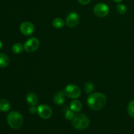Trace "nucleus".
<instances>
[{"label":"nucleus","mask_w":134,"mask_h":134,"mask_svg":"<svg viewBox=\"0 0 134 134\" xmlns=\"http://www.w3.org/2000/svg\"><path fill=\"white\" fill-rule=\"evenodd\" d=\"M84 89H85V92L87 93V94H90V93H91L94 90V85L92 83H91V82H86L85 85Z\"/></svg>","instance_id":"obj_19"},{"label":"nucleus","mask_w":134,"mask_h":134,"mask_svg":"<svg viewBox=\"0 0 134 134\" xmlns=\"http://www.w3.org/2000/svg\"><path fill=\"white\" fill-rule=\"evenodd\" d=\"M24 49V45L20 43H14L12 47V51L14 54H20Z\"/></svg>","instance_id":"obj_16"},{"label":"nucleus","mask_w":134,"mask_h":134,"mask_svg":"<svg viewBox=\"0 0 134 134\" xmlns=\"http://www.w3.org/2000/svg\"><path fill=\"white\" fill-rule=\"evenodd\" d=\"M72 125L75 128L78 130L86 129L90 124V120L86 115L83 114H77L72 120Z\"/></svg>","instance_id":"obj_3"},{"label":"nucleus","mask_w":134,"mask_h":134,"mask_svg":"<svg viewBox=\"0 0 134 134\" xmlns=\"http://www.w3.org/2000/svg\"><path fill=\"white\" fill-rule=\"evenodd\" d=\"M10 104L9 101L6 99H0V111L7 112L10 110Z\"/></svg>","instance_id":"obj_13"},{"label":"nucleus","mask_w":134,"mask_h":134,"mask_svg":"<svg viewBox=\"0 0 134 134\" xmlns=\"http://www.w3.org/2000/svg\"><path fill=\"white\" fill-rule=\"evenodd\" d=\"M107 102L106 96L100 92L90 94L87 98V104L91 109L99 111L105 107Z\"/></svg>","instance_id":"obj_1"},{"label":"nucleus","mask_w":134,"mask_h":134,"mask_svg":"<svg viewBox=\"0 0 134 134\" xmlns=\"http://www.w3.org/2000/svg\"><path fill=\"white\" fill-rule=\"evenodd\" d=\"M9 58L6 54L0 53V68H5L9 64Z\"/></svg>","instance_id":"obj_14"},{"label":"nucleus","mask_w":134,"mask_h":134,"mask_svg":"<svg viewBox=\"0 0 134 134\" xmlns=\"http://www.w3.org/2000/svg\"><path fill=\"white\" fill-rule=\"evenodd\" d=\"M92 0H78L79 2L81 4V5H86L90 3L91 2Z\"/></svg>","instance_id":"obj_22"},{"label":"nucleus","mask_w":134,"mask_h":134,"mask_svg":"<svg viewBox=\"0 0 134 134\" xmlns=\"http://www.w3.org/2000/svg\"><path fill=\"white\" fill-rule=\"evenodd\" d=\"M127 111L130 116L134 118V100H132L129 103L127 108Z\"/></svg>","instance_id":"obj_17"},{"label":"nucleus","mask_w":134,"mask_h":134,"mask_svg":"<svg viewBox=\"0 0 134 134\" xmlns=\"http://www.w3.org/2000/svg\"><path fill=\"white\" fill-rule=\"evenodd\" d=\"M7 120L9 126L14 130H18L22 127L24 119L22 115L18 111H11L7 117Z\"/></svg>","instance_id":"obj_2"},{"label":"nucleus","mask_w":134,"mask_h":134,"mask_svg":"<svg viewBox=\"0 0 134 134\" xmlns=\"http://www.w3.org/2000/svg\"><path fill=\"white\" fill-rule=\"evenodd\" d=\"M65 96L71 99H75L81 95V90L78 86L75 85H68L64 90Z\"/></svg>","instance_id":"obj_4"},{"label":"nucleus","mask_w":134,"mask_h":134,"mask_svg":"<svg viewBox=\"0 0 134 134\" xmlns=\"http://www.w3.org/2000/svg\"><path fill=\"white\" fill-rule=\"evenodd\" d=\"M82 108V103L79 100L74 99L70 103V109L75 113H79Z\"/></svg>","instance_id":"obj_12"},{"label":"nucleus","mask_w":134,"mask_h":134,"mask_svg":"<svg viewBox=\"0 0 134 134\" xmlns=\"http://www.w3.org/2000/svg\"><path fill=\"white\" fill-rule=\"evenodd\" d=\"M65 94L64 91L58 92L54 97V102L58 105H61L65 102Z\"/></svg>","instance_id":"obj_10"},{"label":"nucleus","mask_w":134,"mask_h":134,"mask_svg":"<svg viewBox=\"0 0 134 134\" xmlns=\"http://www.w3.org/2000/svg\"><path fill=\"white\" fill-rule=\"evenodd\" d=\"M37 113L39 116L43 119H50L52 115V111L51 107L44 104L38 106Z\"/></svg>","instance_id":"obj_7"},{"label":"nucleus","mask_w":134,"mask_h":134,"mask_svg":"<svg viewBox=\"0 0 134 134\" xmlns=\"http://www.w3.org/2000/svg\"><path fill=\"white\" fill-rule=\"evenodd\" d=\"M94 13L96 16L100 18L107 16L109 13V8L108 5L103 3H99L94 7Z\"/></svg>","instance_id":"obj_6"},{"label":"nucleus","mask_w":134,"mask_h":134,"mask_svg":"<svg viewBox=\"0 0 134 134\" xmlns=\"http://www.w3.org/2000/svg\"><path fill=\"white\" fill-rule=\"evenodd\" d=\"M52 26L56 29H61L65 26V22L61 18H56L52 21Z\"/></svg>","instance_id":"obj_15"},{"label":"nucleus","mask_w":134,"mask_h":134,"mask_svg":"<svg viewBox=\"0 0 134 134\" xmlns=\"http://www.w3.org/2000/svg\"><path fill=\"white\" fill-rule=\"evenodd\" d=\"M74 116H75V115L74 113H73V111H72L71 109H68L65 111V117L67 120H73Z\"/></svg>","instance_id":"obj_20"},{"label":"nucleus","mask_w":134,"mask_h":134,"mask_svg":"<svg viewBox=\"0 0 134 134\" xmlns=\"http://www.w3.org/2000/svg\"><path fill=\"white\" fill-rule=\"evenodd\" d=\"M2 47H3V43L1 42V41L0 40V50L2 48Z\"/></svg>","instance_id":"obj_24"},{"label":"nucleus","mask_w":134,"mask_h":134,"mask_svg":"<svg viewBox=\"0 0 134 134\" xmlns=\"http://www.w3.org/2000/svg\"><path fill=\"white\" fill-rule=\"evenodd\" d=\"M113 1H115V2H116V3H120V2H122L123 0H113Z\"/></svg>","instance_id":"obj_23"},{"label":"nucleus","mask_w":134,"mask_h":134,"mask_svg":"<svg viewBox=\"0 0 134 134\" xmlns=\"http://www.w3.org/2000/svg\"><path fill=\"white\" fill-rule=\"evenodd\" d=\"M116 10L120 14H124L126 13L127 8L125 5L123 4H118L116 6Z\"/></svg>","instance_id":"obj_18"},{"label":"nucleus","mask_w":134,"mask_h":134,"mask_svg":"<svg viewBox=\"0 0 134 134\" xmlns=\"http://www.w3.org/2000/svg\"><path fill=\"white\" fill-rule=\"evenodd\" d=\"M26 102L31 106H35L37 105L39 100L38 98L35 94L34 92H30L26 96Z\"/></svg>","instance_id":"obj_11"},{"label":"nucleus","mask_w":134,"mask_h":134,"mask_svg":"<svg viewBox=\"0 0 134 134\" xmlns=\"http://www.w3.org/2000/svg\"><path fill=\"white\" fill-rule=\"evenodd\" d=\"M29 112L31 114H35L37 112V108L35 106H31L30 109H29Z\"/></svg>","instance_id":"obj_21"},{"label":"nucleus","mask_w":134,"mask_h":134,"mask_svg":"<svg viewBox=\"0 0 134 134\" xmlns=\"http://www.w3.org/2000/svg\"><path fill=\"white\" fill-rule=\"evenodd\" d=\"M79 22V16L75 12H71L68 14L65 20V24L69 27H75Z\"/></svg>","instance_id":"obj_8"},{"label":"nucleus","mask_w":134,"mask_h":134,"mask_svg":"<svg viewBox=\"0 0 134 134\" xmlns=\"http://www.w3.org/2000/svg\"><path fill=\"white\" fill-rule=\"evenodd\" d=\"M35 30L34 24L30 22H24L20 26V31L26 36H30L32 35Z\"/></svg>","instance_id":"obj_9"},{"label":"nucleus","mask_w":134,"mask_h":134,"mask_svg":"<svg viewBox=\"0 0 134 134\" xmlns=\"http://www.w3.org/2000/svg\"><path fill=\"white\" fill-rule=\"evenodd\" d=\"M39 41L36 37H31L27 39L24 44V48L26 52L31 53L38 49L39 47Z\"/></svg>","instance_id":"obj_5"}]
</instances>
